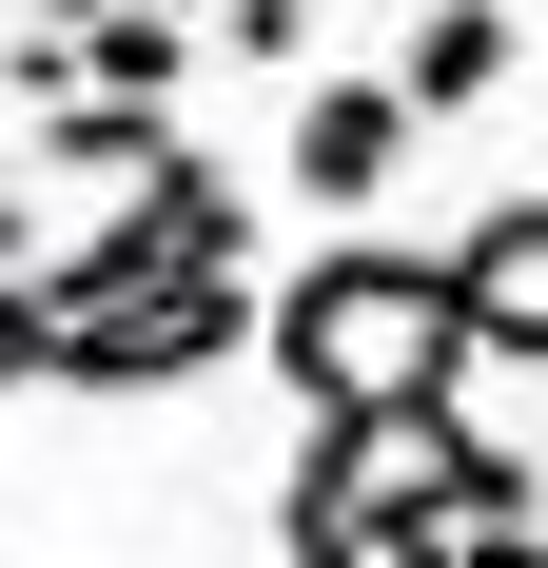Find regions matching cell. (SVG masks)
Masks as SVG:
<instances>
[{
  "label": "cell",
  "mask_w": 548,
  "mask_h": 568,
  "mask_svg": "<svg viewBox=\"0 0 548 568\" xmlns=\"http://www.w3.org/2000/svg\"><path fill=\"white\" fill-rule=\"evenodd\" d=\"M255 353H274V393H294V432L470 412V314H450V255H412V235H314L255 294Z\"/></svg>",
  "instance_id": "6da1fadb"
},
{
  "label": "cell",
  "mask_w": 548,
  "mask_h": 568,
  "mask_svg": "<svg viewBox=\"0 0 548 568\" xmlns=\"http://www.w3.org/2000/svg\"><path fill=\"white\" fill-rule=\"evenodd\" d=\"M274 568H450V510H432V470H412V432H294Z\"/></svg>",
  "instance_id": "7a4b0ae2"
},
{
  "label": "cell",
  "mask_w": 548,
  "mask_h": 568,
  "mask_svg": "<svg viewBox=\"0 0 548 568\" xmlns=\"http://www.w3.org/2000/svg\"><path fill=\"white\" fill-rule=\"evenodd\" d=\"M255 353V275H176V294H118V314H40V373L59 393H196Z\"/></svg>",
  "instance_id": "3957f363"
},
{
  "label": "cell",
  "mask_w": 548,
  "mask_h": 568,
  "mask_svg": "<svg viewBox=\"0 0 548 568\" xmlns=\"http://www.w3.org/2000/svg\"><path fill=\"white\" fill-rule=\"evenodd\" d=\"M392 176H412V99H392V79H294V118H274V196H314V216L353 235Z\"/></svg>",
  "instance_id": "277c9868"
},
{
  "label": "cell",
  "mask_w": 548,
  "mask_h": 568,
  "mask_svg": "<svg viewBox=\"0 0 548 568\" xmlns=\"http://www.w3.org/2000/svg\"><path fill=\"white\" fill-rule=\"evenodd\" d=\"M450 255V314H470V373H548V196H490Z\"/></svg>",
  "instance_id": "5b68a950"
},
{
  "label": "cell",
  "mask_w": 548,
  "mask_h": 568,
  "mask_svg": "<svg viewBox=\"0 0 548 568\" xmlns=\"http://www.w3.org/2000/svg\"><path fill=\"white\" fill-rule=\"evenodd\" d=\"M412 470H432L450 549H490V529H548V452L490 432V412H412Z\"/></svg>",
  "instance_id": "8992f818"
},
{
  "label": "cell",
  "mask_w": 548,
  "mask_h": 568,
  "mask_svg": "<svg viewBox=\"0 0 548 568\" xmlns=\"http://www.w3.org/2000/svg\"><path fill=\"white\" fill-rule=\"evenodd\" d=\"M509 59H529V20H509V0H432V20L392 40V99H412V138H432V118H490V99H509Z\"/></svg>",
  "instance_id": "52a82bcc"
},
{
  "label": "cell",
  "mask_w": 548,
  "mask_h": 568,
  "mask_svg": "<svg viewBox=\"0 0 548 568\" xmlns=\"http://www.w3.org/2000/svg\"><path fill=\"white\" fill-rule=\"evenodd\" d=\"M176 79H196V20H176V0H99V20H79V99L176 118Z\"/></svg>",
  "instance_id": "ba28073f"
},
{
  "label": "cell",
  "mask_w": 548,
  "mask_h": 568,
  "mask_svg": "<svg viewBox=\"0 0 548 568\" xmlns=\"http://www.w3.org/2000/svg\"><path fill=\"white\" fill-rule=\"evenodd\" d=\"M196 59H255V79H314V0H196Z\"/></svg>",
  "instance_id": "9c48e42d"
},
{
  "label": "cell",
  "mask_w": 548,
  "mask_h": 568,
  "mask_svg": "<svg viewBox=\"0 0 548 568\" xmlns=\"http://www.w3.org/2000/svg\"><path fill=\"white\" fill-rule=\"evenodd\" d=\"M40 373V275H0V393Z\"/></svg>",
  "instance_id": "30bf717a"
},
{
  "label": "cell",
  "mask_w": 548,
  "mask_h": 568,
  "mask_svg": "<svg viewBox=\"0 0 548 568\" xmlns=\"http://www.w3.org/2000/svg\"><path fill=\"white\" fill-rule=\"evenodd\" d=\"M450 568H548V529H490V549H450Z\"/></svg>",
  "instance_id": "8fae6325"
},
{
  "label": "cell",
  "mask_w": 548,
  "mask_h": 568,
  "mask_svg": "<svg viewBox=\"0 0 548 568\" xmlns=\"http://www.w3.org/2000/svg\"><path fill=\"white\" fill-rule=\"evenodd\" d=\"M40 20H59V40H79V20H99V0H40Z\"/></svg>",
  "instance_id": "7c38bea8"
},
{
  "label": "cell",
  "mask_w": 548,
  "mask_h": 568,
  "mask_svg": "<svg viewBox=\"0 0 548 568\" xmlns=\"http://www.w3.org/2000/svg\"><path fill=\"white\" fill-rule=\"evenodd\" d=\"M0 196H20V118H0Z\"/></svg>",
  "instance_id": "4fadbf2b"
}]
</instances>
